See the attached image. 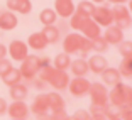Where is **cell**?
<instances>
[{
  "instance_id": "6da1fadb",
  "label": "cell",
  "mask_w": 132,
  "mask_h": 120,
  "mask_svg": "<svg viewBox=\"0 0 132 120\" xmlns=\"http://www.w3.org/2000/svg\"><path fill=\"white\" fill-rule=\"evenodd\" d=\"M47 64V59H41L36 54H29L27 58L20 61V73H22L24 80H36L37 78V73L43 66Z\"/></svg>"
},
{
  "instance_id": "7a4b0ae2",
  "label": "cell",
  "mask_w": 132,
  "mask_h": 120,
  "mask_svg": "<svg viewBox=\"0 0 132 120\" xmlns=\"http://www.w3.org/2000/svg\"><path fill=\"white\" fill-rule=\"evenodd\" d=\"M112 14H113V22H115V25H119L122 31L130 27L132 14H130V10H129V7H125V4H115V7L112 8Z\"/></svg>"
},
{
  "instance_id": "3957f363",
  "label": "cell",
  "mask_w": 132,
  "mask_h": 120,
  "mask_svg": "<svg viewBox=\"0 0 132 120\" xmlns=\"http://www.w3.org/2000/svg\"><path fill=\"white\" fill-rule=\"evenodd\" d=\"M31 112L34 113V115H37L39 118H41V117H49L51 108H49L47 93H39V95H36V98L31 103Z\"/></svg>"
},
{
  "instance_id": "277c9868",
  "label": "cell",
  "mask_w": 132,
  "mask_h": 120,
  "mask_svg": "<svg viewBox=\"0 0 132 120\" xmlns=\"http://www.w3.org/2000/svg\"><path fill=\"white\" fill-rule=\"evenodd\" d=\"M92 105H107L109 103V90L103 83H92L88 91Z\"/></svg>"
},
{
  "instance_id": "5b68a950",
  "label": "cell",
  "mask_w": 132,
  "mask_h": 120,
  "mask_svg": "<svg viewBox=\"0 0 132 120\" xmlns=\"http://www.w3.org/2000/svg\"><path fill=\"white\" fill-rule=\"evenodd\" d=\"M47 83L54 90L59 91V90L68 88V85H70V76H68L66 70H58V68L53 66V71H51L49 78H47Z\"/></svg>"
},
{
  "instance_id": "8992f818",
  "label": "cell",
  "mask_w": 132,
  "mask_h": 120,
  "mask_svg": "<svg viewBox=\"0 0 132 120\" xmlns=\"http://www.w3.org/2000/svg\"><path fill=\"white\" fill-rule=\"evenodd\" d=\"M68 86H70V93L73 95V97L81 98V97H86V95H88L92 83H90L85 76H75Z\"/></svg>"
},
{
  "instance_id": "52a82bcc",
  "label": "cell",
  "mask_w": 132,
  "mask_h": 120,
  "mask_svg": "<svg viewBox=\"0 0 132 120\" xmlns=\"http://www.w3.org/2000/svg\"><path fill=\"white\" fill-rule=\"evenodd\" d=\"M9 56L12 58V61H24V59L29 56V46L27 42H24V41H12L10 44H9Z\"/></svg>"
},
{
  "instance_id": "ba28073f",
  "label": "cell",
  "mask_w": 132,
  "mask_h": 120,
  "mask_svg": "<svg viewBox=\"0 0 132 120\" xmlns=\"http://www.w3.org/2000/svg\"><path fill=\"white\" fill-rule=\"evenodd\" d=\"M29 112H31V108H29V105L26 103L24 100H14L10 105H9V108H7L9 117L14 118V120H24V118H27Z\"/></svg>"
},
{
  "instance_id": "9c48e42d",
  "label": "cell",
  "mask_w": 132,
  "mask_h": 120,
  "mask_svg": "<svg viewBox=\"0 0 132 120\" xmlns=\"http://www.w3.org/2000/svg\"><path fill=\"white\" fill-rule=\"evenodd\" d=\"M92 19L100 25V27H107L113 22V14L110 7H105V5H100V7H95V12L92 14Z\"/></svg>"
},
{
  "instance_id": "30bf717a",
  "label": "cell",
  "mask_w": 132,
  "mask_h": 120,
  "mask_svg": "<svg viewBox=\"0 0 132 120\" xmlns=\"http://www.w3.org/2000/svg\"><path fill=\"white\" fill-rule=\"evenodd\" d=\"M81 39L83 34H78V32H71L64 37L63 41V51L68 53V54H75V53H80V46H81Z\"/></svg>"
},
{
  "instance_id": "8fae6325",
  "label": "cell",
  "mask_w": 132,
  "mask_h": 120,
  "mask_svg": "<svg viewBox=\"0 0 132 120\" xmlns=\"http://www.w3.org/2000/svg\"><path fill=\"white\" fill-rule=\"evenodd\" d=\"M19 25V19L12 10L0 12V31H14Z\"/></svg>"
},
{
  "instance_id": "7c38bea8",
  "label": "cell",
  "mask_w": 132,
  "mask_h": 120,
  "mask_svg": "<svg viewBox=\"0 0 132 120\" xmlns=\"http://www.w3.org/2000/svg\"><path fill=\"white\" fill-rule=\"evenodd\" d=\"M125 90H127V85H124V83H117L115 86H112V90H110L109 93V101L113 105H119V107H122V105L125 103Z\"/></svg>"
},
{
  "instance_id": "4fadbf2b",
  "label": "cell",
  "mask_w": 132,
  "mask_h": 120,
  "mask_svg": "<svg viewBox=\"0 0 132 120\" xmlns=\"http://www.w3.org/2000/svg\"><path fill=\"white\" fill-rule=\"evenodd\" d=\"M88 68H90L92 73L102 74L107 68H109V61L105 59V56H102L100 53H97V54H93L92 58L88 59Z\"/></svg>"
},
{
  "instance_id": "5bb4252c",
  "label": "cell",
  "mask_w": 132,
  "mask_h": 120,
  "mask_svg": "<svg viewBox=\"0 0 132 120\" xmlns=\"http://www.w3.org/2000/svg\"><path fill=\"white\" fill-rule=\"evenodd\" d=\"M75 7L76 5L73 4V0H54V10L59 17H71L75 14Z\"/></svg>"
},
{
  "instance_id": "9a60e30c",
  "label": "cell",
  "mask_w": 132,
  "mask_h": 120,
  "mask_svg": "<svg viewBox=\"0 0 132 120\" xmlns=\"http://www.w3.org/2000/svg\"><path fill=\"white\" fill-rule=\"evenodd\" d=\"M27 46L31 47V49H34V51H43V49H46V47L49 46V42H47L46 36L39 31V32H32V34L27 37Z\"/></svg>"
},
{
  "instance_id": "2e32d148",
  "label": "cell",
  "mask_w": 132,
  "mask_h": 120,
  "mask_svg": "<svg viewBox=\"0 0 132 120\" xmlns=\"http://www.w3.org/2000/svg\"><path fill=\"white\" fill-rule=\"evenodd\" d=\"M103 37L107 39V42H109V44L117 46V44L124 39V31H122L119 25H112V24H110V25H107V29H105Z\"/></svg>"
},
{
  "instance_id": "e0dca14e",
  "label": "cell",
  "mask_w": 132,
  "mask_h": 120,
  "mask_svg": "<svg viewBox=\"0 0 132 120\" xmlns=\"http://www.w3.org/2000/svg\"><path fill=\"white\" fill-rule=\"evenodd\" d=\"M100 76H102V80H103V85H105V86H110V88H112V86H115L117 83L122 81L120 71L117 70V68H110V66L100 74Z\"/></svg>"
},
{
  "instance_id": "ac0fdd59",
  "label": "cell",
  "mask_w": 132,
  "mask_h": 120,
  "mask_svg": "<svg viewBox=\"0 0 132 120\" xmlns=\"http://www.w3.org/2000/svg\"><path fill=\"white\" fill-rule=\"evenodd\" d=\"M7 8L12 12H19L27 15L32 10V2L31 0H7Z\"/></svg>"
},
{
  "instance_id": "d6986e66",
  "label": "cell",
  "mask_w": 132,
  "mask_h": 120,
  "mask_svg": "<svg viewBox=\"0 0 132 120\" xmlns=\"http://www.w3.org/2000/svg\"><path fill=\"white\" fill-rule=\"evenodd\" d=\"M22 80H24V78H22L20 70H19V68H14V66H12L10 70H9L7 73L2 76V81H4V85L9 86V88H10V86H14V85H17V83H20Z\"/></svg>"
},
{
  "instance_id": "ffe728a7",
  "label": "cell",
  "mask_w": 132,
  "mask_h": 120,
  "mask_svg": "<svg viewBox=\"0 0 132 120\" xmlns=\"http://www.w3.org/2000/svg\"><path fill=\"white\" fill-rule=\"evenodd\" d=\"M70 70L75 76H86V73L90 71L88 68V61L85 58H80V59H71V64H70Z\"/></svg>"
},
{
  "instance_id": "44dd1931",
  "label": "cell",
  "mask_w": 132,
  "mask_h": 120,
  "mask_svg": "<svg viewBox=\"0 0 132 120\" xmlns=\"http://www.w3.org/2000/svg\"><path fill=\"white\" fill-rule=\"evenodd\" d=\"M27 95H29V90L26 85H22V81L10 86V98L12 100H26Z\"/></svg>"
},
{
  "instance_id": "7402d4cb",
  "label": "cell",
  "mask_w": 132,
  "mask_h": 120,
  "mask_svg": "<svg viewBox=\"0 0 132 120\" xmlns=\"http://www.w3.org/2000/svg\"><path fill=\"white\" fill-rule=\"evenodd\" d=\"M90 19H92V17L80 15V14H76V12H75L73 15L70 17V25L75 29V31H80V32H81L83 29H85V25L90 22Z\"/></svg>"
},
{
  "instance_id": "603a6c76",
  "label": "cell",
  "mask_w": 132,
  "mask_h": 120,
  "mask_svg": "<svg viewBox=\"0 0 132 120\" xmlns=\"http://www.w3.org/2000/svg\"><path fill=\"white\" fill-rule=\"evenodd\" d=\"M75 12L80 14V15H85V17H92V14L95 12V4L92 0H83L75 7Z\"/></svg>"
},
{
  "instance_id": "cb8c5ba5",
  "label": "cell",
  "mask_w": 132,
  "mask_h": 120,
  "mask_svg": "<svg viewBox=\"0 0 132 120\" xmlns=\"http://www.w3.org/2000/svg\"><path fill=\"white\" fill-rule=\"evenodd\" d=\"M41 32L46 36V39H47V42H49V44H56L59 41V29L56 27L54 24H51V25H44Z\"/></svg>"
},
{
  "instance_id": "d4e9b609",
  "label": "cell",
  "mask_w": 132,
  "mask_h": 120,
  "mask_svg": "<svg viewBox=\"0 0 132 120\" xmlns=\"http://www.w3.org/2000/svg\"><path fill=\"white\" fill-rule=\"evenodd\" d=\"M83 36L85 37H88V39H93V37H97V36H100L102 34V27L98 25L97 22H95L93 19H90V22L85 25V29H83Z\"/></svg>"
},
{
  "instance_id": "484cf974",
  "label": "cell",
  "mask_w": 132,
  "mask_h": 120,
  "mask_svg": "<svg viewBox=\"0 0 132 120\" xmlns=\"http://www.w3.org/2000/svg\"><path fill=\"white\" fill-rule=\"evenodd\" d=\"M56 17H58V14H56L54 8H44V10H41V14H39V20H41L43 25H51V24H54Z\"/></svg>"
},
{
  "instance_id": "4316f807",
  "label": "cell",
  "mask_w": 132,
  "mask_h": 120,
  "mask_svg": "<svg viewBox=\"0 0 132 120\" xmlns=\"http://www.w3.org/2000/svg\"><path fill=\"white\" fill-rule=\"evenodd\" d=\"M47 98H49V108L51 112H54V110H61L64 108V100L59 93H47Z\"/></svg>"
},
{
  "instance_id": "83f0119b",
  "label": "cell",
  "mask_w": 132,
  "mask_h": 120,
  "mask_svg": "<svg viewBox=\"0 0 132 120\" xmlns=\"http://www.w3.org/2000/svg\"><path fill=\"white\" fill-rule=\"evenodd\" d=\"M109 46L110 44L107 42V39L102 34L92 39V51H95V53H105V51L109 49Z\"/></svg>"
},
{
  "instance_id": "f1b7e54d",
  "label": "cell",
  "mask_w": 132,
  "mask_h": 120,
  "mask_svg": "<svg viewBox=\"0 0 132 120\" xmlns=\"http://www.w3.org/2000/svg\"><path fill=\"white\" fill-rule=\"evenodd\" d=\"M70 64H71V58H70L68 53H61V54H58L54 58V63H53V66L58 68V70H70Z\"/></svg>"
},
{
  "instance_id": "f546056e",
  "label": "cell",
  "mask_w": 132,
  "mask_h": 120,
  "mask_svg": "<svg viewBox=\"0 0 132 120\" xmlns=\"http://www.w3.org/2000/svg\"><path fill=\"white\" fill-rule=\"evenodd\" d=\"M120 68H119V71H120V74L124 78H132V56H129V58H122L120 61Z\"/></svg>"
},
{
  "instance_id": "4dcf8cb0",
  "label": "cell",
  "mask_w": 132,
  "mask_h": 120,
  "mask_svg": "<svg viewBox=\"0 0 132 120\" xmlns=\"http://www.w3.org/2000/svg\"><path fill=\"white\" fill-rule=\"evenodd\" d=\"M120 113H122V107L113 105L110 101L105 105V118H120Z\"/></svg>"
},
{
  "instance_id": "1f68e13d",
  "label": "cell",
  "mask_w": 132,
  "mask_h": 120,
  "mask_svg": "<svg viewBox=\"0 0 132 120\" xmlns=\"http://www.w3.org/2000/svg\"><path fill=\"white\" fill-rule=\"evenodd\" d=\"M117 46H119V53L122 54V58L132 56V41H124V39H122Z\"/></svg>"
},
{
  "instance_id": "d6a6232c",
  "label": "cell",
  "mask_w": 132,
  "mask_h": 120,
  "mask_svg": "<svg viewBox=\"0 0 132 120\" xmlns=\"http://www.w3.org/2000/svg\"><path fill=\"white\" fill-rule=\"evenodd\" d=\"M90 115L92 118H105V105H92Z\"/></svg>"
},
{
  "instance_id": "836d02e7",
  "label": "cell",
  "mask_w": 132,
  "mask_h": 120,
  "mask_svg": "<svg viewBox=\"0 0 132 120\" xmlns=\"http://www.w3.org/2000/svg\"><path fill=\"white\" fill-rule=\"evenodd\" d=\"M88 53H92V39H88V37H85V36H83L81 46H80V54L85 58Z\"/></svg>"
},
{
  "instance_id": "e575fe53",
  "label": "cell",
  "mask_w": 132,
  "mask_h": 120,
  "mask_svg": "<svg viewBox=\"0 0 132 120\" xmlns=\"http://www.w3.org/2000/svg\"><path fill=\"white\" fill-rule=\"evenodd\" d=\"M12 68V61L7 58H0V78L4 76L5 73H7L9 70Z\"/></svg>"
},
{
  "instance_id": "d590c367",
  "label": "cell",
  "mask_w": 132,
  "mask_h": 120,
  "mask_svg": "<svg viewBox=\"0 0 132 120\" xmlns=\"http://www.w3.org/2000/svg\"><path fill=\"white\" fill-rule=\"evenodd\" d=\"M71 118L73 120H90L92 115H90V112H86V110H76V112L71 115Z\"/></svg>"
},
{
  "instance_id": "8d00e7d4",
  "label": "cell",
  "mask_w": 132,
  "mask_h": 120,
  "mask_svg": "<svg viewBox=\"0 0 132 120\" xmlns=\"http://www.w3.org/2000/svg\"><path fill=\"white\" fill-rule=\"evenodd\" d=\"M49 117H53V118H68V113L64 112V108H61V110H54V112H51L49 113Z\"/></svg>"
},
{
  "instance_id": "74e56055",
  "label": "cell",
  "mask_w": 132,
  "mask_h": 120,
  "mask_svg": "<svg viewBox=\"0 0 132 120\" xmlns=\"http://www.w3.org/2000/svg\"><path fill=\"white\" fill-rule=\"evenodd\" d=\"M127 105H132V86L127 85V90H125V103L122 107H127Z\"/></svg>"
},
{
  "instance_id": "f35d334b",
  "label": "cell",
  "mask_w": 132,
  "mask_h": 120,
  "mask_svg": "<svg viewBox=\"0 0 132 120\" xmlns=\"http://www.w3.org/2000/svg\"><path fill=\"white\" fill-rule=\"evenodd\" d=\"M7 108H9V103L5 101V98L0 97V115H5V113H7Z\"/></svg>"
},
{
  "instance_id": "ab89813d",
  "label": "cell",
  "mask_w": 132,
  "mask_h": 120,
  "mask_svg": "<svg viewBox=\"0 0 132 120\" xmlns=\"http://www.w3.org/2000/svg\"><path fill=\"white\" fill-rule=\"evenodd\" d=\"M120 118H125V120H132V108H122Z\"/></svg>"
},
{
  "instance_id": "60d3db41",
  "label": "cell",
  "mask_w": 132,
  "mask_h": 120,
  "mask_svg": "<svg viewBox=\"0 0 132 120\" xmlns=\"http://www.w3.org/2000/svg\"><path fill=\"white\" fill-rule=\"evenodd\" d=\"M7 54H9V49H7V46L0 42V58H7Z\"/></svg>"
},
{
  "instance_id": "b9f144b4",
  "label": "cell",
  "mask_w": 132,
  "mask_h": 120,
  "mask_svg": "<svg viewBox=\"0 0 132 120\" xmlns=\"http://www.w3.org/2000/svg\"><path fill=\"white\" fill-rule=\"evenodd\" d=\"M109 2H112V4H125L127 0H109Z\"/></svg>"
},
{
  "instance_id": "7bdbcfd3",
  "label": "cell",
  "mask_w": 132,
  "mask_h": 120,
  "mask_svg": "<svg viewBox=\"0 0 132 120\" xmlns=\"http://www.w3.org/2000/svg\"><path fill=\"white\" fill-rule=\"evenodd\" d=\"M129 2V10H130V14H132V0H127Z\"/></svg>"
},
{
  "instance_id": "ee69618b",
  "label": "cell",
  "mask_w": 132,
  "mask_h": 120,
  "mask_svg": "<svg viewBox=\"0 0 132 120\" xmlns=\"http://www.w3.org/2000/svg\"><path fill=\"white\" fill-rule=\"evenodd\" d=\"M92 2H93V4H95V2H97V4H100V2H103V0H92Z\"/></svg>"
},
{
  "instance_id": "f6af8a7d",
  "label": "cell",
  "mask_w": 132,
  "mask_h": 120,
  "mask_svg": "<svg viewBox=\"0 0 132 120\" xmlns=\"http://www.w3.org/2000/svg\"><path fill=\"white\" fill-rule=\"evenodd\" d=\"M130 25H132V24H130Z\"/></svg>"
}]
</instances>
